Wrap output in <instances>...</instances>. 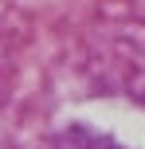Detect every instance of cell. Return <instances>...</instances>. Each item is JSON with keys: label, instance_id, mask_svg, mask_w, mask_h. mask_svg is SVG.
<instances>
[]
</instances>
